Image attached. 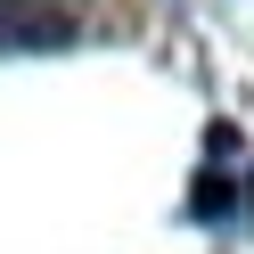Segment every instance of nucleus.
Returning <instances> with one entry per match:
<instances>
[{
	"mask_svg": "<svg viewBox=\"0 0 254 254\" xmlns=\"http://www.w3.org/2000/svg\"><path fill=\"white\" fill-rule=\"evenodd\" d=\"M58 41H74V8L66 0H0V58L58 50Z\"/></svg>",
	"mask_w": 254,
	"mask_h": 254,
	"instance_id": "obj_1",
	"label": "nucleus"
}]
</instances>
